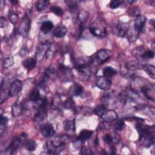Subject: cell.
Returning a JSON list of instances; mask_svg holds the SVG:
<instances>
[{"label":"cell","instance_id":"obj_2","mask_svg":"<svg viewBox=\"0 0 155 155\" xmlns=\"http://www.w3.org/2000/svg\"><path fill=\"white\" fill-rule=\"evenodd\" d=\"M90 33L98 38H104L107 34V24L103 20H96L89 27Z\"/></svg>","mask_w":155,"mask_h":155},{"label":"cell","instance_id":"obj_47","mask_svg":"<svg viewBox=\"0 0 155 155\" xmlns=\"http://www.w3.org/2000/svg\"><path fill=\"white\" fill-rule=\"evenodd\" d=\"M110 153L111 154H115V152H116V148L114 147H112L110 148Z\"/></svg>","mask_w":155,"mask_h":155},{"label":"cell","instance_id":"obj_27","mask_svg":"<svg viewBox=\"0 0 155 155\" xmlns=\"http://www.w3.org/2000/svg\"><path fill=\"white\" fill-rule=\"evenodd\" d=\"M128 14H129L130 16L133 17H136V18H138L141 16L140 9L138 7H136V6L130 8L128 10Z\"/></svg>","mask_w":155,"mask_h":155},{"label":"cell","instance_id":"obj_3","mask_svg":"<svg viewBox=\"0 0 155 155\" xmlns=\"http://www.w3.org/2000/svg\"><path fill=\"white\" fill-rule=\"evenodd\" d=\"M112 52L107 49H101L92 56L90 63L95 65H101L110 59Z\"/></svg>","mask_w":155,"mask_h":155},{"label":"cell","instance_id":"obj_30","mask_svg":"<svg viewBox=\"0 0 155 155\" xmlns=\"http://www.w3.org/2000/svg\"><path fill=\"white\" fill-rule=\"evenodd\" d=\"M145 49L142 47H138L135 48L133 50V55L136 58H142L143 57L144 53L145 52Z\"/></svg>","mask_w":155,"mask_h":155},{"label":"cell","instance_id":"obj_28","mask_svg":"<svg viewBox=\"0 0 155 155\" xmlns=\"http://www.w3.org/2000/svg\"><path fill=\"white\" fill-rule=\"evenodd\" d=\"M24 145L26 148L29 151H35L36 148V144L35 141L33 140H27L24 143Z\"/></svg>","mask_w":155,"mask_h":155},{"label":"cell","instance_id":"obj_44","mask_svg":"<svg viewBox=\"0 0 155 155\" xmlns=\"http://www.w3.org/2000/svg\"><path fill=\"white\" fill-rule=\"evenodd\" d=\"M8 23L6 19L4 17H1V18H0V26H1V27H5L6 26H8Z\"/></svg>","mask_w":155,"mask_h":155},{"label":"cell","instance_id":"obj_5","mask_svg":"<svg viewBox=\"0 0 155 155\" xmlns=\"http://www.w3.org/2000/svg\"><path fill=\"white\" fill-rule=\"evenodd\" d=\"M129 26L128 23L116 21L113 25V32L114 34L119 37H124L128 33Z\"/></svg>","mask_w":155,"mask_h":155},{"label":"cell","instance_id":"obj_10","mask_svg":"<svg viewBox=\"0 0 155 155\" xmlns=\"http://www.w3.org/2000/svg\"><path fill=\"white\" fill-rule=\"evenodd\" d=\"M23 84L20 80H15L11 85L9 92L10 96H14L18 95L22 90Z\"/></svg>","mask_w":155,"mask_h":155},{"label":"cell","instance_id":"obj_4","mask_svg":"<svg viewBox=\"0 0 155 155\" xmlns=\"http://www.w3.org/2000/svg\"><path fill=\"white\" fill-rule=\"evenodd\" d=\"M136 128L138 130V132L139 134L140 139L141 141L144 142L146 141L148 145L154 144V137H151L152 131L150 127L144 126L141 124H138L136 127Z\"/></svg>","mask_w":155,"mask_h":155},{"label":"cell","instance_id":"obj_40","mask_svg":"<svg viewBox=\"0 0 155 155\" xmlns=\"http://www.w3.org/2000/svg\"><path fill=\"white\" fill-rule=\"evenodd\" d=\"M64 107L68 109H73L74 107V103L71 100H67L64 103Z\"/></svg>","mask_w":155,"mask_h":155},{"label":"cell","instance_id":"obj_9","mask_svg":"<svg viewBox=\"0 0 155 155\" xmlns=\"http://www.w3.org/2000/svg\"><path fill=\"white\" fill-rule=\"evenodd\" d=\"M96 84L101 89L107 90L112 86V82L109 78H107L104 76H100L97 77Z\"/></svg>","mask_w":155,"mask_h":155},{"label":"cell","instance_id":"obj_38","mask_svg":"<svg viewBox=\"0 0 155 155\" xmlns=\"http://www.w3.org/2000/svg\"><path fill=\"white\" fill-rule=\"evenodd\" d=\"M154 56V52L151 50H145L144 53L143 59H153Z\"/></svg>","mask_w":155,"mask_h":155},{"label":"cell","instance_id":"obj_8","mask_svg":"<svg viewBox=\"0 0 155 155\" xmlns=\"http://www.w3.org/2000/svg\"><path fill=\"white\" fill-rule=\"evenodd\" d=\"M30 27H31V20L29 17H26L21 23V24L18 30V33L20 34L22 36L26 37L29 34V32L30 29Z\"/></svg>","mask_w":155,"mask_h":155},{"label":"cell","instance_id":"obj_17","mask_svg":"<svg viewBox=\"0 0 155 155\" xmlns=\"http://www.w3.org/2000/svg\"><path fill=\"white\" fill-rule=\"evenodd\" d=\"M93 133V131H91V130H83L80 133V135L78 137L77 139L80 141L81 142H83L86 140H88L92 137Z\"/></svg>","mask_w":155,"mask_h":155},{"label":"cell","instance_id":"obj_6","mask_svg":"<svg viewBox=\"0 0 155 155\" xmlns=\"http://www.w3.org/2000/svg\"><path fill=\"white\" fill-rule=\"evenodd\" d=\"M51 44L49 42H44L40 44L37 47L36 52V59L41 61L47 55L50 49Z\"/></svg>","mask_w":155,"mask_h":155},{"label":"cell","instance_id":"obj_42","mask_svg":"<svg viewBox=\"0 0 155 155\" xmlns=\"http://www.w3.org/2000/svg\"><path fill=\"white\" fill-rule=\"evenodd\" d=\"M80 153L81 154H93V152L92 150H90L89 148H87L86 147L81 148Z\"/></svg>","mask_w":155,"mask_h":155},{"label":"cell","instance_id":"obj_41","mask_svg":"<svg viewBox=\"0 0 155 155\" xmlns=\"http://www.w3.org/2000/svg\"><path fill=\"white\" fill-rule=\"evenodd\" d=\"M104 142L107 144H111L113 142L112 139V136L110 134H106L104 137Z\"/></svg>","mask_w":155,"mask_h":155},{"label":"cell","instance_id":"obj_39","mask_svg":"<svg viewBox=\"0 0 155 155\" xmlns=\"http://www.w3.org/2000/svg\"><path fill=\"white\" fill-rule=\"evenodd\" d=\"M121 3V2L120 1H118V0H113V1H112L110 3V8L112 9H115L119 7Z\"/></svg>","mask_w":155,"mask_h":155},{"label":"cell","instance_id":"obj_48","mask_svg":"<svg viewBox=\"0 0 155 155\" xmlns=\"http://www.w3.org/2000/svg\"><path fill=\"white\" fill-rule=\"evenodd\" d=\"M11 3H14V4H15V3H18V2H17V1H12V0H11Z\"/></svg>","mask_w":155,"mask_h":155},{"label":"cell","instance_id":"obj_13","mask_svg":"<svg viewBox=\"0 0 155 155\" xmlns=\"http://www.w3.org/2000/svg\"><path fill=\"white\" fill-rule=\"evenodd\" d=\"M101 118L106 122H111L117 119L118 115L114 110H108L106 111Z\"/></svg>","mask_w":155,"mask_h":155},{"label":"cell","instance_id":"obj_16","mask_svg":"<svg viewBox=\"0 0 155 155\" xmlns=\"http://www.w3.org/2000/svg\"><path fill=\"white\" fill-rule=\"evenodd\" d=\"M67 29L65 26L60 25L56 27L53 30V34L56 38H63L67 33Z\"/></svg>","mask_w":155,"mask_h":155},{"label":"cell","instance_id":"obj_12","mask_svg":"<svg viewBox=\"0 0 155 155\" xmlns=\"http://www.w3.org/2000/svg\"><path fill=\"white\" fill-rule=\"evenodd\" d=\"M147 21V18L144 16H140L136 18L134 23V30L139 33L144 29V26L145 24Z\"/></svg>","mask_w":155,"mask_h":155},{"label":"cell","instance_id":"obj_20","mask_svg":"<svg viewBox=\"0 0 155 155\" xmlns=\"http://www.w3.org/2000/svg\"><path fill=\"white\" fill-rule=\"evenodd\" d=\"M142 68L145 71L147 72V73L148 74L150 78L152 79H154L155 77V68L154 66L150 64H144L142 65Z\"/></svg>","mask_w":155,"mask_h":155},{"label":"cell","instance_id":"obj_15","mask_svg":"<svg viewBox=\"0 0 155 155\" xmlns=\"http://www.w3.org/2000/svg\"><path fill=\"white\" fill-rule=\"evenodd\" d=\"M36 64V59L33 58H27L23 61V65L28 70L33 69Z\"/></svg>","mask_w":155,"mask_h":155},{"label":"cell","instance_id":"obj_35","mask_svg":"<svg viewBox=\"0 0 155 155\" xmlns=\"http://www.w3.org/2000/svg\"><path fill=\"white\" fill-rule=\"evenodd\" d=\"M50 11L52 12L55 14L56 16H59V17L62 16L64 14V11L59 6H52L50 8Z\"/></svg>","mask_w":155,"mask_h":155},{"label":"cell","instance_id":"obj_46","mask_svg":"<svg viewBox=\"0 0 155 155\" xmlns=\"http://www.w3.org/2000/svg\"><path fill=\"white\" fill-rule=\"evenodd\" d=\"M145 3L150 6H154L155 4V2L154 1V0H150H150H148V1H145Z\"/></svg>","mask_w":155,"mask_h":155},{"label":"cell","instance_id":"obj_29","mask_svg":"<svg viewBox=\"0 0 155 155\" xmlns=\"http://www.w3.org/2000/svg\"><path fill=\"white\" fill-rule=\"evenodd\" d=\"M45 75L47 78H48L54 79L56 77L57 73H56V71L55 68H53V67H50L46 71Z\"/></svg>","mask_w":155,"mask_h":155},{"label":"cell","instance_id":"obj_32","mask_svg":"<svg viewBox=\"0 0 155 155\" xmlns=\"http://www.w3.org/2000/svg\"><path fill=\"white\" fill-rule=\"evenodd\" d=\"M73 89V94L75 96H80L81 94H83L84 92L83 87H82L80 84H74Z\"/></svg>","mask_w":155,"mask_h":155},{"label":"cell","instance_id":"obj_11","mask_svg":"<svg viewBox=\"0 0 155 155\" xmlns=\"http://www.w3.org/2000/svg\"><path fill=\"white\" fill-rule=\"evenodd\" d=\"M42 135L47 138H52L55 134V129L50 124H46L41 128Z\"/></svg>","mask_w":155,"mask_h":155},{"label":"cell","instance_id":"obj_33","mask_svg":"<svg viewBox=\"0 0 155 155\" xmlns=\"http://www.w3.org/2000/svg\"><path fill=\"white\" fill-rule=\"evenodd\" d=\"M89 17V12L86 11H81L78 15V20L80 21L81 24H83L85 21H87Z\"/></svg>","mask_w":155,"mask_h":155},{"label":"cell","instance_id":"obj_1","mask_svg":"<svg viewBox=\"0 0 155 155\" xmlns=\"http://www.w3.org/2000/svg\"><path fill=\"white\" fill-rule=\"evenodd\" d=\"M68 142V138L65 136L48 141L47 142L48 152L50 154H59L62 151L64 145Z\"/></svg>","mask_w":155,"mask_h":155},{"label":"cell","instance_id":"obj_37","mask_svg":"<svg viewBox=\"0 0 155 155\" xmlns=\"http://www.w3.org/2000/svg\"><path fill=\"white\" fill-rule=\"evenodd\" d=\"M59 68L60 69L61 72L66 76H69L71 74V70L69 68V67H67L65 65L62 64H59Z\"/></svg>","mask_w":155,"mask_h":155},{"label":"cell","instance_id":"obj_25","mask_svg":"<svg viewBox=\"0 0 155 155\" xmlns=\"http://www.w3.org/2000/svg\"><path fill=\"white\" fill-rule=\"evenodd\" d=\"M141 90L142 93L145 96V97L147 99H148L149 100H151V101H154V98H153L154 97L152 95H151V94H150L151 91L149 87H148L147 86H144L141 87Z\"/></svg>","mask_w":155,"mask_h":155},{"label":"cell","instance_id":"obj_26","mask_svg":"<svg viewBox=\"0 0 155 155\" xmlns=\"http://www.w3.org/2000/svg\"><path fill=\"white\" fill-rule=\"evenodd\" d=\"M65 3L70 10H74L78 8L81 2L80 1H75V0H68V1H65Z\"/></svg>","mask_w":155,"mask_h":155},{"label":"cell","instance_id":"obj_24","mask_svg":"<svg viewBox=\"0 0 155 155\" xmlns=\"http://www.w3.org/2000/svg\"><path fill=\"white\" fill-rule=\"evenodd\" d=\"M49 1H46V0H40V1H38L36 2V8L38 11H41L45 10L49 6Z\"/></svg>","mask_w":155,"mask_h":155},{"label":"cell","instance_id":"obj_14","mask_svg":"<svg viewBox=\"0 0 155 155\" xmlns=\"http://www.w3.org/2000/svg\"><path fill=\"white\" fill-rule=\"evenodd\" d=\"M23 112V106L21 103H16L12 107V115L14 117H18Z\"/></svg>","mask_w":155,"mask_h":155},{"label":"cell","instance_id":"obj_19","mask_svg":"<svg viewBox=\"0 0 155 155\" xmlns=\"http://www.w3.org/2000/svg\"><path fill=\"white\" fill-rule=\"evenodd\" d=\"M53 28V24L50 21H47L44 22L41 26V30L44 34H47L50 32Z\"/></svg>","mask_w":155,"mask_h":155},{"label":"cell","instance_id":"obj_43","mask_svg":"<svg viewBox=\"0 0 155 155\" xmlns=\"http://www.w3.org/2000/svg\"><path fill=\"white\" fill-rule=\"evenodd\" d=\"M124 122L122 121H119V122H117V124H116V126H115V129L116 130H122L123 129V128L124 127Z\"/></svg>","mask_w":155,"mask_h":155},{"label":"cell","instance_id":"obj_31","mask_svg":"<svg viewBox=\"0 0 155 155\" xmlns=\"http://www.w3.org/2000/svg\"><path fill=\"white\" fill-rule=\"evenodd\" d=\"M29 98H30V100L33 102H36L39 100H40V93L39 92V90L37 89H33L31 92Z\"/></svg>","mask_w":155,"mask_h":155},{"label":"cell","instance_id":"obj_34","mask_svg":"<svg viewBox=\"0 0 155 155\" xmlns=\"http://www.w3.org/2000/svg\"><path fill=\"white\" fill-rule=\"evenodd\" d=\"M14 61L12 56H9L4 59L3 61V67L5 68H8L14 65Z\"/></svg>","mask_w":155,"mask_h":155},{"label":"cell","instance_id":"obj_18","mask_svg":"<svg viewBox=\"0 0 155 155\" xmlns=\"http://www.w3.org/2000/svg\"><path fill=\"white\" fill-rule=\"evenodd\" d=\"M117 73V71L112 67H106L102 70L103 76L107 78H111Z\"/></svg>","mask_w":155,"mask_h":155},{"label":"cell","instance_id":"obj_7","mask_svg":"<svg viewBox=\"0 0 155 155\" xmlns=\"http://www.w3.org/2000/svg\"><path fill=\"white\" fill-rule=\"evenodd\" d=\"M76 68L84 80H88L91 74V68L89 64L85 62H78Z\"/></svg>","mask_w":155,"mask_h":155},{"label":"cell","instance_id":"obj_36","mask_svg":"<svg viewBox=\"0 0 155 155\" xmlns=\"http://www.w3.org/2000/svg\"><path fill=\"white\" fill-rule=\"evenodd\" d=\"M9 18L12 24H15L18 21V15L14 12L11 11L9 14Z\"/></svg>","mask_w":155,"mask_h":155},{"label":"cell","instance_id":"obj_45","mask_svg":"<svg viewBox=\"0 0 155 155\" xmlns=\"http://www.w3.org/2000/svg\"><path fill=\"white\" fill-rule=\"evenodd\" d=\"M112 136L113 142H114L115 144H118L120 141V138L118 134L114 133L113 135H112Z\"/></svg>","mask_w":155,"mask_h":155},{"label":"cell","instance_id":"obj_23","mask_svg":"<svg viewBox=\"0 0 155 155\" xmlns=\"http://www.w3.org/2000/svg\"><path fill=\"white\" fill-rule=\"evenodd\" d=\"M107 105L101 104L98 106L94 109V113L96 115L99 116L100 117H101L104 115V113L107 111Z\"/></svg>","mask_w":155,"mask_h":155},{"label":"cell","instance_id":"obj_22","mask_svg":"<svg viewBox=\"0 0 155 155\" xmlns=\"http://www.w3.org/2000/svg\"><path fill=\"white\" fill-rule=\"evenodd\" d=\"M8 119L6 117L1 116V119H0V135L2 136L3 133L5 132L8 125Z\"/></svg>","mask_w":155,"mask_h":155},{"label":"cell","instance_id":"obj_21","mask_svg":"<svg viewBox=\"0 0 155 155\" xmlns=\"http://www.w3.org/2000/svg\"><path fill=\"white\" fill-rule=\"evenodd\" d=\"M64 129L67 131L74 132L75 131V123L74 120L67 119L64 122Z\"/></svg>","mask_w":155,"mask_h":155}]
</instances>
